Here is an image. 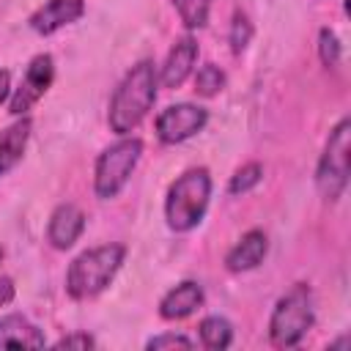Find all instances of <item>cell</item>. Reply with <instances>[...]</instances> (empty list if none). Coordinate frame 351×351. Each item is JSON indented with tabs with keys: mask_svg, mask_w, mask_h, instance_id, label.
<instances>
[{
	"mask_svg": "<svg viewBox=\"0 0 351 351\" xmlns=\"http://www.w3.org/2000/svg\"><path fill=\"white\" fill-rule=\"evenodd\" d=\"M11 90H14V88H11V74H8L5 69H0V104L11 96Z\"/></svg>",
	"mask_w": 351,
	"mask_h": 351,
	"instance_id": "obj_25",
	"label": "cell"
},
{
	"mask_svg": "<svg viewBox=\"0 0 351 351\" xmlns=\"http://www.w3.org/2000/svg\"><path fill=\"white\" fill-rule=\"evenodd\" d=\"M197 63V41L192 33H184L173 41L165 63L156 69L159 71V85L162 88H181L186 82V77L192 74Z\"/></svg>",
	"mask_w": 351,
	"mask_h": 351,
	"instance_id": "obj_9",
	"label": "cell"
},
{
	"mask_svg": "<svg viewBox=\"0 0 351 351\" xmlns=\"http://www.w3.org/2000/svg\"><path fill=\"white\" fill-rule=\"evenodd\" d=\"M263 178V167L258 162H250L244 167H239L233 176H230V184H228V192L230 195H247L250 189H255Z\"/></svg>",
	"mask_w": 351,
	"mask_h": 351,
	"instance_id": "obj_19",
	"label": "cell"
},
{
	"mask_svg": "<svg viewBox=\"0 0 351 351\" xmlns=\"http://www.w3.org/2000/svg\"><path fill=\"white\" fill-rule=\"evenodd\" d=\"M315 324V304L313 291L304 282H296L291 291H285L269 318V340L277 348H293L304 340V335Z\"/></svg>",
	"mask_w": 351,
	"mask_h": 351,
	"instance_id": "obj_4",
	"label": "cell"
},
{
	"mask_svg": "<svg viewBox=\"0 0 351 351\" xmlns=\"http://www.w3.org/2000/svg\"><path fill=\"white\" fill-rule=\"evenodd\" d=\"M266 252H269V239H266V233H263V230H247V233L230 247V252L225 255V266H228V271H233V274L252 271V269H258V266L263 263Z\"/></svg>",
	"mask_w": 351,
	"mask_h": 351,
	"instance_id": "obj_13",
	"label": "cell"
},
{
	"mask_svg": "<svg viewBox=\"0 0 351 351\" xmlns=\"http://www.w3.org/2000/svg\"><path fill=\"white\" fill-rule=\"evenodd\" d=\"M143 156V140L123 134L112 145H107L93 165V192L99 200H112L129 184L137 162Z\"/></svg>",
	"mask_w": 351,
	"mask_h": 351,
	"instance_id": "obj_5",
	"label": "cell"
},
{
	"mask_svg": "<svg viewBox=\"0 0 351 351\" xmlns=\"http://www.w3.org/2000/svg\"><path fill=\"white\" fill-rule=\"evenodd\" d=\"M126 258V247L112 241V244H99L85 252H80L69 269H66V293L74 302H88L107 291L121 271Z\"/></svg>",
	"mask_w": 351,
	"mask_h": 351,
	"instance_id": "obj_2",
	"label": "cell"
},
{
	"mask_svg": "<svg viewBox=\"0 0 351 351\" xmlns=\"http://www.w3.org/2000/svg\"><path fill=\"white\" fill-rule=\"evenodd\" d=\"M44 332L25 315L8 313L0 318V348H44Z\"/></svg>",
	"mask_w": 351,
	"mask_h": 351,
	"instance_id": "obj_14",
	"label": "cell"
},
{
	"mask_svg": "<svg viewBox=\"0 0 351 351\" xmlns=\"http://www.w3.org/2000/svg\"><path fill=\"white\" fill-rule=\"evenodd\" d=\"M348 148H351V121L340 118L329 132L324 154L315 167V186L321 197H326L329 203H335L348 186Z\"/></svg>",
	"mask_w": 351,
	"mask_h": 351,
	"instance_id": "obj_6",
	"label": "cell"
},
{
	"mask_svg": "<svg viewBox=\"0 0 351 351\" xmlns=\"http://www.w3.org/2000/svg\"><path fill=\"white\" fill-rule=\"evenodd\" d=\"M211 203V173L206 167L184 170L165 195V219L176 233L195 230Z\"/></svg>",
	"mask_w": 351,
	"mask_h": 351,
	"instance_id": "obj_3",
	"label": "cell"
},
{
	"mask_svg": "<svg viewBox=\"0 0 351 351\" xmlns=\"http://www.w3.org/2000/svg\"><path fill=\"white\" fill-rule=\"evenodd\" d=\"M52 80H55V60H52V55H47V52L36 55L27 63V69L22 74V82L8 96V112L16 115V118L27 115V110H33V104L49 90Z\"/></svg>",
	"mask_w": 351,
	"mask_h": 351,
	"instance_id": "obj_8",
	"label": "cell"
},
{
	"mask_svg": "<svg viewBox=\"0 0 351 351\" xmlns=\"http://www.w3.org/2000/svg\"><path fill=\"white\" fill-rule=\"evenodd\" d=\"M14 299V282L8 277H0V307Z\"/></svg>",
	"mask_w": 351,
	"mask_h": 351,
	"instance_id": "obj_24",
	"label": "cell"
},
{
	"mask_svg": "<svg viewBox=\"0 0 351 351\" xmlns=\"http://www.w3.org/2000/svg\"><path fill=\"white\" fill-rule=\"evenodd\" d=\"M85 230V214L74 203H60L47 222V241L55 250H71Z\"/></svg>",
	"mask_w": 351,
	"mask_h": 351,
	"instance_id": "obj_11",
	"label": "cell"
},
{
	"mask_svg": "<svg viewBox=\"0 0 351 351\" xmlns=\"http://www.w3.org/2000/svg\"><path fill=\"white\" fill-rule=\"evenodd\" d=\"M208 123V110L192 101H178L165 107L156 115V137L165 145H178L195 134H200Z\"/></svg>",
	"mask_w": 351,
	"mask_h": 351,
	"instance_id": "obj_7",
	"label": "cell"
},
{
	"mask_svg": "<svg viewBox=\"0 0 351 351\" xmlns=\"http://www.w3.org/2000/svg\"><path fill=\"white\" fill-rule=\"evenodd\" d=\"M225 82H228V77L217 63H203L195 74V93L211 99L225 88Z\"/></svg>",
	"mask_w": 351,
	"mask_h": 351,
	"instance_id": "obj_18",
	"label": "cell"
},
{
	"mask_svg": "<svg viewBox=\"0 0 351 351\" xmlns=\"http://www.w3.org/2000/svg\"><path fill=\"white\" fill-rule=\"evenodd\" d=\"M148 351H162V348H192V340L186 335H178V332H165V335H156L145 343Z\"/></svg>",
	"mask_w": 351,
	"mask_h": 351,
	"instance_id": "obj_22",
	"label": "cell"
},
{
	"mask_svg": "<svg viewBox=\"0 0 351 351\" xmlns=\"http://www.w3.org/2000/svg\"><path fill=\"white\" fill-rule=\"evenodd\" d=\"M250 38H252V25H250V19H247L241 11H236V14H233V22H230V36H228L230 49H233L236 55H241V52L247 49Z\"/></svg>",
	"mask_w": 351,
	"mask_h": 351,
	"instance_id": "obj_21",
	"label": "cell"
},
{
	"mask_svg": "<svg viewBox=\"0 0 351 351\" xmlns=\"http://www.w3.org/2000/svg\"><path fill=\"white\" fill-rule=\"evenodd\" d=\"M82 14H85V0H47L30 14L27 25L38 36H52L60 27H69L77 19H82Z\"/></svg>",
	"mask_w": 351,
	"mask_h": 351,
	"instance_id": "obj_10",
	"label": "cell"
},
{
	"mask_svg": "<svg viewBox=\"0 0 351 351\" xmlns=\"http://www.w3.org/2000/svg\"><path fill=\"white\" fill-rule=\"evenodd\" d=\"M206 302L203 285L195 280H184L178 285H173L162 299H159V315L165 321H181L189 318L195 310H200Z\"/></svg>",
	"mask_w": 351,
	"mask_h": 351,
	"instance_id": "obj_12",
	"label": "cell"
},
{
	"mask_svg": "<svg viewBox=\"0 0 351 351\" xmlns=\"http://www.w3.org/2000/svg\"><path fill=\"white\" fill-rule=\"evenodd\" d=\"M30 129H33L30 118L22 115V118H16L14 123H8L0 132V176L11 173L22 162L25 148H27V140H30Z\"/></svg>",
	"mask_w": 351,
	"mask_h": 351,
	"instance_id": "obj_15",
	"label": "cell"
},
{
	"mask_svg": "<svg viewBox=\"0 0 351 351\" xmlns=\"http://www.w3.org/2000/svg\"><path fill=\"white\" fill-rule=\"evenodd\" d=\"M93 346H96V340L88 332H74V335H66L55 343V348H82V351H88Z\"/></svg>",
	"mask_w": 351,
	"mask_h": 351,
	"instance_id": "obj_23",
	"label": "cell"
},
{
	"mask_svg": "<svg viewBox=\"0 0 351 351\" xmlns=\"http://www.w3.org/2000/svg\"><path fill=\"white\" fill-rule=\"evenodd\" d=\"M340 55H343V47H340V38L335 30L324 27L318 33V58L324 66H337L340 63Z\"/></svg>",
	"mask_w": 351,
	"mask_h": 351,
	"instance_id": "obj_20",
	"label": "cell"
},
{
	"mask_svg": "<svg viewBox=\"0 0 351 351\" xmlns=\"http://www.w3.org/2000/svg\"><path fill=\"white\" fill-rule=\"evenodd\" d=\"M156 88H159V71L154 60H140L123 74L107 107V123L118 137L132 134L145 121V115L156 101Z\"/></svg>",
	"mask_w": 351,
	"mask_h": 351,
	"instance_id": "obj_1",
	"label": "cell"
},
{
	"mask_svg": "<svg viewBox=\"0 0 351 351\" xmlns=\"http://www.w3.org/2000/svg\"><path fill=\"white\" fill-rule=\"evenodd\" d=\"M181 25L186 30H200L208 25V14H211V0H170Z\"/></svg>",
	"mask_w": 351,
	"mask_h": 351,
	"instance_id": "obj_17",
	"label": "cell"
},
{
	"mask_svg": "<svg viewBox=\"0 0 351 351\" xmlns=\"http://www.w3.org/2000/svg\"><path fill=\"white\" fill-rule=\"evenodd\" d=\"M197 335L208 351H225L233 343V324L222 315H206L197 324Z\"/></svg>",
	"mask_w": 351,
	"mask_h": 351,
	"instance_id": "obj_16",
	"label": "cell"
},
{
	"mask_svg": "<svg viewBox=\"0 0 351 351\" xmlns=\"http://www.w3.org/2000/svg\"><path fill=\"white\" fill-rule=\"evenodd\" d=\"M0 261H3V247H0Z\"/></svg>",
	"mask_w": 351,
	"mask_h": 351,
	"instance_id": "obj_26",
	"label": "cell"
}]
</instances>
